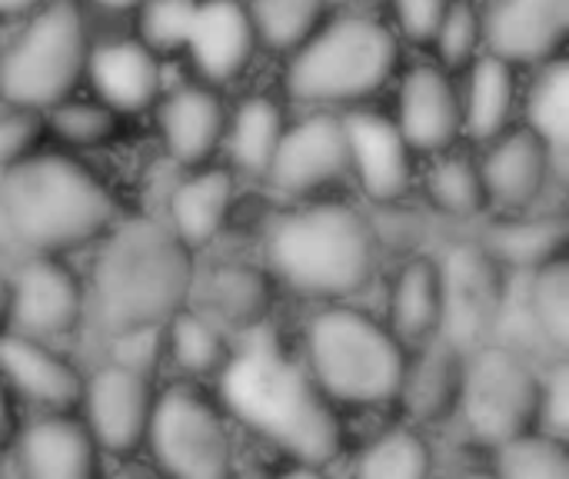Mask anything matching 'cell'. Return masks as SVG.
<instances>
[{
  "mask_svg": "<svg viewBox=\"0 0 569 479\" xmlns=\"http://www.w3.org/2000/svg\"><path fill=\"white\" fill-rule=\"evenodd\" d=\"M197 287L193 253L163 220H117L100 240L87 307L110 340L163 330Z\"/></svg>",
  "mask_w": 569,
  "mask_h": 479,
  "instance_id": "cell-1",
  "label": "cell"
},
{
  "mask_svg": "<svg viewBox=\"0 0 569 479\" xmlns=\"http://www.w3.org/2000/svg\"><path fill=\"white\" fill-rule=\"evenodd\" d=\"M217 380L227 417L247 423L267 443L293 457V463L327 467L343 450L337 407L320 393L303 360L283 353L273 340L260 337L233 350Z\"/></svg>",
  "mask_w": 569,
  "mask_h": 479,
  "instance_id": "cell-2",
  "label": "cell"
},
{
  "mask_svg": "<svg viewBox=\"0 0 569 479\" xmlns=\"http://www.w3.org/2000/svg\"><path fill=\"white\" fill-rule=\"evenodd\" d=\"M120 220L113 190L77 157L27 153L0 170V227L27 250L67 257Z\"/></svg>",
  "mask_w": 569,
  "mask_h": 479,
  "instance_id": "cell-3",
  "label": "cell"
},
{
  "mask_svg": "<svg viewBox=\"0 0 569 479\" xmlns=\"http://www.w3.org/2000/svg\"><path fill=\"white\" fill-rule=\"evenodd\" d=\"M380 240L373 220L343 200H303L277 217L263 237V267L277 287L317 303L363 293L377 273Z\"/></svg>",
  "mask_w": 569,
  "mask_h": 479,
  "instance_id": "cell-4",
  "label": "cell"
},
{
  "mask_svg": "<svg viewBox=\"0 0 569 479\" xmlns=\"http://www.w3.org/2000/svg\"><path fill=\"white\" fill-rule=\"evenodd\" d=\"M403 63V40L373 13H333L300 50L287 57L283 90L303 110H333L370 103L383 93Z\"/></svg>",
  "mask_w": 569,
  "mask_h": 479,
  "instance_id": "cell-5",
  "label": "cell"
},
{
  "mask_svg": "<svg viewBox=\"0 0 569 479\" xmlns=\"http://www.w3.org/2000/svg\"><path fill=\"white\" fill-rule=\"evenodd\" d=\"M300 360L333 407L380 410L397 403L407 347L383 320L343 300L307 320Z\"/></svg>",
  "mask_w": 569,
  "mask_h": 479,
  "instance_id": "cell-6",
  "label": "cell"
},
{
  "mask_svg": "<svg viewBox=\"0 0 569 479\" xmlns=\"http://www.w3.org/2000/svg\"><path fill=\"white\" fill-rule=\"evenodd\" d=\"M90 43L80 0H37L0 47V103L43 117L83 83Z\"/></svg>",
  "mask_w": 569,
  "mask_h": 479,
  "instance_id": "cell-7",
  "label": "cell"
},
{
  "mask_svg": "<svg viewBox=\"0 0 569 479\" xmlns=\"http://www.w3.org/2000/svg\"><path fill=\"white\" fill-rule=\"evenodd\" d=\"M143 447L170 479H230L233 473L230 417L220 400L193 383L157 393Z\"/></svg>",
  "mask_w": 569,
  "mask_h": 479,
  "instance_id": "cell-8",
  "label": "cell"
},
{
  "mask_svg": "<svg viewBox=\"0 0 569 479\" xmlns=\"http://www.w3.org/2000/svg\"><path fill=\"white\" fill-rule=\"evenodd\" d=\"M540 407V373L523 350L490 340L467 353L463 393L457 413H463L470 433L500 447L513 437L537 430Z\"/></svg>",
  "mask_w": 569,
  "mask_h": 479,
  "instance_id": "cell-9",
  "label": "cell"
},
{
  "mask_svg": "<svg viewBox=\"0 0 569 479\" xmlns=\"http://www.w3.org/2000/svg\"><path fill=\"white\" fill-rule=\"evenodd\" d=\"M437 267H440V293H443L440 337L467 353L490 343L507 303L510 273L480 247V240L453 243L437 260Z\"/></svg>",
  "mask_w": 569,
  "mask_h": 479,
  "instance_id": "cell-10",
  "label": "cell"
},
{
  "mask_svg": "<svg viewBox=\"0 0 569 479\" xmlns=\"http://www.w3.org/2000/svg\"><path fill=\"white\" fill-rule=\"evenodd\" d=\"M350 180V157L343 120L333 110H307L300 120L287 123L263 183L293 200H320L323 193Z\"/></svg>",
  "mask_w": 569,
  "mask_h": 479,
  "instance_id": "cell-11",
  "label": "cell"
},
{
  "mask_svg": "<svg viewBox=\"0 0 569 479\" xmlns=\"http://www.w3.org/2000/svg\"><path fill=\"white\" fill-rule=\"evenodd\" d=\"M157 390L147 370H137L123 360H110L90 377H83L80 420L87 423L100 453L130 460L143 450Z\"/></svg>",
  "mask_w": 569,
  "mask_h": 479,
  "instance_id": "cell-12",
  "label": "cell"
},
{
  "mask_svg": "<svg viewBox=\"0 0 569 479\" xmlns=\"http://www.w3.org/2000/svg\"><path fill=\"white\" fill-rule=\"evenodd\" d=\"M350 180L360 193L380 207H397L410 197L420 177V157L400 133L397 120L373 107H350L340 113Z\"/></svg>",
  "mask_w": 569,
  "mask_h": 479,
  "instance_id": "cell-13",
  "label": "cell"
},
{
  "mask_svg": "<svg viewBox=\"0 0 569 479\" xmlns=\"http://www.w3.org/2000/svg\"><path fill=\"white\" fill-rule=\"evenodd\" d=\"M87 317V287L63 263V257L27 253V260L10 270V320L7 330L33 340L70 337Z\"/></svg>",
  "mask_w": 569,
  "mask_h": 479,
  "instance_id": "cell-14",
  "label": "cell"
},
{
  "mask_svg": "<svg viewBox=\"0 0 569 479\" xmlns=\"http://www.w3.org/2000/svg\"><path fill=\"white\" fill-rule=\"evenodd\" d=\"M477 167L487 190V203L497 213L540 210L547 190L567 183V173L553 163L547 143L523 123L483 143Z\"/></svg>",
  "mask_w": 569,
  "mask_h": 479,
  "instance_id": "cell-15",
  "label": "cell"
},
{
  "mask_svg": "<svg viewBox=\"0 0 569 479\" xmlns=\"http://www.w3.org/2000/svg\"><path fill=\"white\" fill-rule=\"evenodd\" d=\"M260 43L253 33V20L247 10V0H197L187 27V40L180 57L190 63L193 77L210 87H230L237 83Z\"/></svg>",
  "mask_w": 569,
  "mask_h": 479,
  "instance_id": "cell-16",
  "label": "cell"
},
{
  "mask_svg": "<svg viewBox=\"0 0 569 479\" xmlns=\"http://www.w3.org/2000/svg\"><path fill=\"white\" fill-rule=\"evenodd\" d=\"M480 20L483 50L520 70L567 57L569 0H487Z\"/></svg>",
  "mask_w": 569,
  "mask_h": 479,
  "instance_id": "cell-17",
  "label": "cell"
},
{
  "mask_svg": "<svg viewBox=\"0 0 569 479\" xmlns=\"http://www.w3.org/2000/svg\"><path fill=\"white\" fill-rule=\"evenodd\" d=\"M393 120L417 157H437L463 140L460 80L440 63H417L400 77Z\"/></svg>",
  "mask_w": 569,
  "mask_h": 479,
  "instance_id": "cell-18",
  "label": "cell"
},
{
  "mask_svg": "<svg viewBox=\"0 0 569 479\" xmlns=\"http://www.w3.org/2000/svg\"><path fill=\"white\" fill-rule=\"evenodd\" d=\"M0 390L40 413H73L83 393V373L50 343L3 330Z\"/></svg>",
  "mask_w": 569,
  "mask_h": 479,
  "instance_id": "cell-19",
  "label": "cell"
},
{
  "mask_svg": "<svg viewBox=\"0 0 569 479\" xmlns=\"http://www.w3.org/2000/svg\"><path fill=\"white\" fill-rule=\"evenodd\" d=\"M83 83L90 97L117 110L120 117H133L153 110L163 83V60L137 37H107L93 40L83 67Z\"/></svg>",
  "mask_w": 569,
  "mask_h": 479,
  "instance_id": "cell-20",
  "label": "cell"
},
{
  "mask_svg": "<svg viewBox=\"0 0 569 479\" xmlns=\"http://www.w3.org/2000/svg\"><path fill=\"white\" fill-rule=\"evenodd\" d=\"M157 133L163 153L183 170H197L217 160L230 103L210 83H180L157 100Z\"/></svg>",
  "mask_w": 569,
  "mask_h": 479,
  "instance_id": "cell-21",
  "label": "cell"
},
{
  "mask_svg": "<svg viewBox=\"0 0 569 479\" xmlns=\"http://www.w3.org/2000/svg\"><path fill=\"white\" fill-rule=\"evenodd\" d=\"M13 450L23 479H103V453L77 410L33 417Z\"/></svg>",
  "mask_w": 569,
  "mask_h": 479,
  "instance_id": "cell-22",
  "label": "cell"
},
{
  "mask_svg": "<svg viewBox=\"0 0 569 479\" xmlns=\"http://www.w3.org/2000/svg\"><path fill=\"white\" fill-rule=\"evenodd\" d=\"M467 373V350L433 337L407 350L397 403L413 423H443L457 413Z\"/></svg>",
  "mask_w": 569,
  "mask_h": 479,
  "instance_id": "cell-23",
  "label": "cell"
},
{
  "mask_svg": "<svg viewBox=\"0 0 569 479\" xmlns=\"http://www.w3.org/2000/svg\"><path fill=\"white\" fill-rule=\"evenodd\" d=\"M237 200V173L223 163L187 170L167 197V227L190 250L210 247L230 223Z\"/></svg>",
  "mask_w": 569,
  "mask_h": 479,
  "instance_id": "cell-24",
  "label": "cell"
},
{
  "mask_svg": "<svg viewBox=\"0 0 569 479\" xmlns=\"http://www.w3.org/2000/svg\"><path fill=\"white\" fill-rule=\"evenodd\" d=\"M457 80H460V113H463L467 140L483 147L520 123V97H523L520 67L483 50Z\"/></svg>",
  "mask_w": 569,
  "mask_h": 479,
  "instance_id": "cell-25",
  "label": "cell"
},
{
  "mask_svg": "<svg viewBox=\"0 0 569 479\" xmlns=\"http://www.w3.org/2000/svg\"><path fill=\"white\" fill-rule=\"evenodd\" d=\"M480 247L507 270V273H533L560 257H567L569 223L560 210H527V213H497L483 217Z\"/></svg>",
  "mask_w": 569,
  "mask_h": 479,
  "instance_id": "cell-26",
  "label": "cell"
},
{
  "mask_svg": "<svg viewBox=\"0 0 569 479\" xmlns=\"http://www.w3.org/2000/svg\"><path fill=\"white\" fill-rule=\"evenodd\" d=\"M197 310L207 313L230 337L257 333L267 327L277 303V280L257 263H223L197 290Z\"/></svg>",
  "mask_w": 569,
  "mask_h": 479,
  "instance_id": "cell-27",
  "label": "cell"
},
{
  "mask_svg": "<svg viewBox=\"0 0 569 479\" xmlns=\"http://www.w3.org/2000/svg\"><path fill=\"white\" fill-rule=\"evenodd\" d=\"M383 323L407 350L440 337L443 293H440V267L433 257L417 253L400 263V270L393 273V283H390Z\"/></svg>",
  "mask_w": 569,
  "mask_h": 479,
  "instance_id": "cell-28",
  "label": "cell"
},
{
  "mask_svg": "<svg viewBox=\"0 0 569 479\" xmlns=\"http://www.w3.org/2000/svg\"><path fill=\"white\" fill-rule=\"evenodd\" d=\"M287 123L290 120L283 113V103L270 93H250L237 100L227 110V127L220 143V150L227 153V167L250 180H263Z\"/></svg>",
  "mask_w": 569,
  "mask_h": 479,
  "instance_id": "cell-29",
  "label": "cell"
},
{
  "mask_svg": "<svg viewBox=\"0 0 569 479\" xmlns=\"http://www.w3.org/2000/svg\"><path fill=\"white\" fill-rule=\"evenodd\" d=\"M520 123L537 133L553 163L569 170V67L567 57L533 67V80L523 83L520 97Z\"/></svg>",
  "mask_w": 569,
  "mask_h": 479,
  "instance_id": "cell-30",
  "label": "cell"
},
{
  "mask_svg": "<svg viewBox=\"0 0 569 479\" xmlns=\"http://www.w3.org/2000/svg\"><path fill=\"white\" fill-rule=\"evenodd\" d=\"M163 353L193 380H217L233 357V337L190 303L163 323Z\"/></svg>",
  "mask_w": 569,
  "mask_h": 479,
  "instance_id": "cell-31",
  "label": "cell"
},
{
  "mask_svg": "<svg viewBox=\"0 0 569 479\" xmlns=\"http://www.w3.org/2000/svg\"><path fill=\"white\" fill-rule=\"evenodd\" d=\"M423 197L433 207V213L447 217V220H483L490 217V203H487V190L480 180V167L477 157L447 150L430 157V167L420 177Z\"/></svg>",
  "mask_w": 569,
  "mask_h": 479,
  "instance_id": "cell-32",
  "label": "cell"
},
{
  "mask_svg": "<svg viewBox=\"0 0 569 479\" xmlns=\"http://www.w3.org/2000/svg\"><path fill=\"white\" fill-rule=\"evenodd\" d=\"M260 50L290 57L300 50L330 17V0H247Z\"/></svg>",
  "mask_w": 569,
  "mask_h": 479,
  "instance_id": "cell-33",
  "label": "cell"
},
{
  "mask_svg": "<svg viewBox=\"0 0 569 479\" xmlns=\"http://www.w3.org/2000/svg\"><path fill=\"white\" fill-rule=\"evenodd\" d=\"M527 280V300L523 317L530 330L547 343L557 357H567L569 343V263L567 257L523 273Z\"/></svg>",
  "mask_w": 569,
  "mask_h": 479,
  "instance_id": "cell-34",
  "label": "cell"
},
{
  "mask_svg": "<svg viewBox=\"0 0 569 479\" xmlns=\"http://www.w3.org/2000/svg\"><path fill=\"white\" fill-rule=\"evenodd\" d=\"M430 473H433L430 443L417 430L397 427L380 433L373 443L360 450L350 479H430Z\"/></svg>",
  "mask_w": 569,
  "mask_h": 479,
  "instance_id": "cell-35",
  "label": "cell"
},
{
  "mask_svg": "<svg viewBox=\"0 0 569 479\" xmlns=\"http://www.w3.org/2000/svg\"><path fill=\"white\" fill-rule=\"evenodd\" d=\"M123 117L100 103L97 97H67L43 113V127L73 150H97L107 147L120 133Z\"/></svg>",
  "mask_w": 569,
  "mask_h": 479,
  "instance_id": "cell-36",
  "label": "cell"
},
{
  "mask_svg": "<svg viewBox=\"0 0 569 479\" xmlns=\"http://www.w3.org/2000/svg\"><path fill=\"white\" fill-rule=\"evenodd\" d=\"M493 473L500 479H569L567 440L530 430L493 447Z\"/></svg>",
  "mask_w": 569,
  "mask_h": 479,
  "instance_id": "cell-37",
  "label": "cell"
},
{
  "mask_svg": "<svg viewBox=\"0 0 569 479\" xmlns=\"http://www.w3.org/2000/svg\"><path fill=\"white\" fill-rule=\"evenodd\" d=\"M427 47L433 50V63L460 77L483 53L480 7L473 0H450Z\"/></svg>",
  "mask_w": 569,
  "mask_h": 479,
  "instance_id": "cell-38",
  "label": "cell"
},
{
  "mask_svg": "<svg viewBox=\"0 0 569 479\" xmlns=\"http://www.w3.org/2000/svg\"><path fill=\"white\" fill-rule=\"evenodd\" d=\"M193 3L197 0H140L133 7V13H137V33L133 37L143 40L160 60L180 57Z\"/></svg>",
  "mask_w": 569,
  "mask_h": 479,
  "instance_id": "cell-39",
  "label": "cell"
},
{
  "mask_svg": "<svg viewBox=\"0 0 569 479\" xmlns=\"http://www.w3.org/2000/svg\"><path fill=\"white\" fill-rule=\"evenodd\" d=\"M569 363L567 357L553 360V367L540 377V407H537V430L557 440L569 433Z\"/></svg>",
  "mask_w": 569,
  "mask_h": 479,
  "instance_id": "cell-40",
  "label": "cell"
},
{
  "mask_svg": "<svg viewBox=\"0 0 569 479\" xmlns=\"http://www.w3.org/2000/svg\"><path fill=\"white\" fill-rule=\"evenodd\" d=\"M390 3V27L400 40H410L417 47H427L443 10L450 0H387Z\"/></svg>",
  "mask_w": 569,
  "mask_h": 479,
  "instance_id": "cell-41",
  "label": "cell"
},
{
  "mask_svg": "<svg viewBox=\"0 0 569 479\" xmlns=\"http://www.w3.org/2000/svg\"><path fill=\"white\" fill-rule=\"evenodd\" d=\"M40 133H43V117L40 113L3 107L0 110V170H7L10 163L33 153L37 143H40Z\"/></svg>",
  "mask_w": 569,
  "mask_h": 479,
  "instance_id": "cell-42",
  "label": "cell"
},
{
  "mask_svg": "<svg viewBox=\"0 0 569 479\" xmlns=\"http://www.w3.org/2000/svg\"><path fill=\"white\" fill-rule=\"evenodd\" d=\"M103 479H170L163 470H157V467H137V463H130V467H123V470H117V473H110V477Z\"/></svg>",
  "mask_w": 569,
  "mask_h": 479,
  "instance_id": "cell-43",
  "label": "cell"
},
{
  "mask_svg": "<svg viewBox=\"0 0 569 479\" xmlns=\"http://www.w3.org/2000/svg\"><path fill=\"white\" fill-rule=\"evenodd\" d=\"M7 320H10V270L0 260V333L7 330Z\"/></svg>",
  "mask_w": 569,
  "mask_h": 479,
  "instance_id": "cell-44",
  "label": "cell"
},
{
  "mask_svg": "<svg viewBox=\"0 0 569 479\" xmlns=\"http://www.w3.org/2000/svg\"><path fill=\"white\" fill-rule=\"evenodd\" d=\"M277 479H330L323 473V467H313V463H293L290 470H283Z\"/></svg>",
  "mask_w": 569,
  "mask_h": 479,
  "instance_id": "cell-45",
  "label": "cell"
},
{
  "mask_svg": "<svg viewBox=\"0 0 569 479\" xmlns=\"http://www.w3.org/2000/svg\"><path fill=\"white\" fill-rule=\"evenodd\" d=\"M37 0H0V13H27Z\"/></svg>",
  "mask_w": 569,
  "mask_h": 479,
  "instance_id": "cell-46",
  "label": "cell"
},
{
  "mask_svg": "<svg viewBox=\"0 0 569 479\" xmlns=\"http://www.w3.org/2000/svg\"><path fill=\"white\" fill-rule=\"evenodd\" d=\"M90 3H97V7H103V10H133L140 0H90Z\"/></svg>",
  "mask_w": 569,
  "mask_h": 479,
  "instance_id": "cell-47",
  "label": "cell"
},
{
  "mask_svg": "<svg viewBox=\"0 0 569 479\" xmlns=\"http://www.w3.org/2000/svg\"><path fill=\"white\" fill-rule=\"evenodd\" d=\"M460 479H500L493 470H470V473H463Z\"/></svg>",
  "mask_w": 569,
  "mask_h": 479,
  "instance_id": "cell-48",
  "label": "cell"
}]
</instances>
